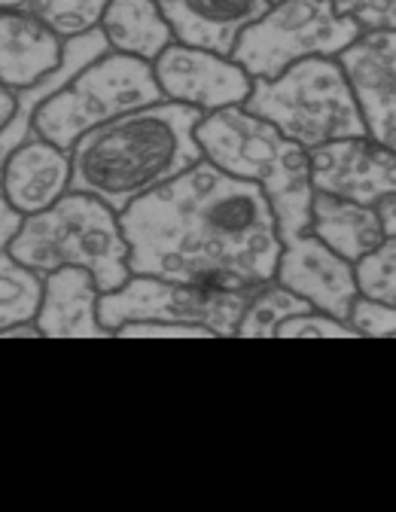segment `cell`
<instances>
[{"mask_svg": "<svg viewBox=\"0 0 396 512\" xmlns=\"http://www.w3.org/2000/svg\"><path fill=\"white\" fill-rule=\"evenodd\" d=\"M131 275L247 293L275 281L284 238L256 183L195 162L119 214Z\"/></svg>", "mask_w": 396, "mask_h": 512, "instance_id": "obj_1", "label": "cell"}, {"mask_svg": "<svg viewBox=\"0 0 396 512\" xmlns=\"http://www.w3.org/2000/svg\"><path fill=\"white\" fill-rule=\"evenodd\" d=\"M202 116L186 104L156 101L101 122L71 147V189L122 214L205 159L195 138Z\"/></svg>", "mask_w": 396, "mask_h": 512, "instance_id": "obj_2", "label": "cell"}, {"mask_svg": "<svg viewBox=\"0 0 396 512\" xmlns=\"http://www.w3.org/2000/svg\"><path fill=\"white\" fill-rule=\"evenodd\" d=\"M195 138L205 159L232 177L256 183L278 217L281 238L311 229V159L308 150L284 132L250 113L244 104L223 107L198 119Z\"/></svg>", "mask_w": 396, "mask_h": 512, "instance_id": "obj_3", "label": "cell"}, {"mask_svg": "<svg viewBox=\"0 0 396 512\" xmlns=\"http://www.w3.org/2000/svg\"><path fill=\"white\" fill-rule=\"evenodd\" d=\"M13 253L40 278L64 266H80L92 272L101 293L131 278V250L119 214L101 199L74 189L64 192L52 208L22 220Z\"/></svg>", "mask_w": 396, "mask_h": 512, "instance_id": "obj_4", "label": "cell"}, {"mask_svg": "<svg viewBox=\"0 0 396 512\" xmlns=\"http://www.w3.org/2000/svg\"><path fill=\"white\" fill-rule=\"evenodd\" d=\"M244 107L269 119L305 150L369 135L363 107L339 58H305L272 80H253Z\"/></svg>", "mask_w": 396, "mask_h": 512, "instance_id": "obj_5", "label": "cell"}, {"mask_svg": "<svg viewBox=\"0 0 396 512\" xmlns=\"http://www.w3.org/2000/svg\"><path fill=\"white\" fill-rule=\"evenodd\" d=\"M165 101L153 64L122 52H104L34 113L31 132L71 150L86 132L128 110Z\"/></svg>", "mask_w": 396, "mask_h": 512, "instance_id": "obj_6", "label": "cell"}, {"mask_svg": "<svg viewBox=\"0 0 396 512\" xmlns=\"http://www.w3.org/2000/svg\"><path fill=\"white\" fill-rule=\"evenodd\" d=\"M363 28L336 0H272L238 37L232 58L253 80H272L305 58H339Z\"/></svg>", "mask_w": 396, "mask_h": 512, "instance_id": "obj_7", "label": "cell"}, {"mask_svg": "<svg viewBox=\"0 0 396 512\" xmlns=\"http://www.w3.org/2000/svg\"><path fill=\"white\" fill-rule=\"evenodd\" d=\"M247 299L250 290L232 293L156 275H131L122 287L101 293L98 317L110 333L135 320H162V324L208 327L217 339H232L238 336Z\"/></svg>", "mask_w": 396, "mask_h": 512, "instance_id": "obj_8", "label": "cell"}, {"mask_svg": "<svg viewBox=\"0 0 396 512\" xmlns=\"http://www.w3.org/2000/svg\"><path fill=\"white\" fill-rule=\"evenodd\" d=\"M153 74L165 101L186 104L202 113L244 104L253 89V77L232 55L198 49L180 40H174L153 61Z\"/></svg>", "mask_w": 396, "mask_h": 512, "instance_id": "obj_9", "label": "cell"}, {"mask_svg": "<svg viewBox=\"0 0 396 512\" xmlns=\"http://www.w3.org/2000/svg\"><path fill=\"white\" fill-rule=\"evenodd\" d=\"M308 159L314 192L372 208L396 192V153L372 135L320 144L308 150Z\"/></svg>", "mask_w": 396, "mask_h": 512, "instance_id": "obj_10", "label": "cell"}, {"mask_svg": "<svg viewBox=\"0 0 396 512\" xmlns=\"http://www.w3.org/2000/svg\"><path fill=\"white\" fill-rule=\"evenodd\" d=\"M275 281L302 296L311 308L348 320L360 299L357 266L326 247L311 229L284 241Z\"/></svg>", "mask_w": 396, "mask_h": 512, "instance_id": "obj_11", "label": "cell"}, {"mask_svg": "<svg viewBox=\"0 0 396 512\" xmlns=\"http://www.w3.org/2000/svg\"><path fill=\"white\" fill-rule=\"evenodd\" d=\"M369 135L396 153V31L360 34L342 55Z\"/></svg>", "mask_w": 396, "mask_h": 512, "instance_id": "obj_12", "label": "cell"}, {"mask_svg": "<svg viewBox=\"0 0 396 512\" xmlns=\"http://www.w3.org/2000/svg\"><path fill=\"white\" fill-rule=\"evenodd\" d=\"M0 192L22 217L52 208L71 192V150L31 135L0 165Z\"/></svg>", "mask_w": 396, "mask_h": 512, "instance_id": "obj_13", "label": "cell"}, {"mask_svg": "<svg viewBox=\"0 0 396 512\" xmlns=\"http://www.w3.org/2000/svg\"><path fill=\"white\" fill-rule=\"evenodd\" d=\"M101 290L92 272L64 266L43 275V293L34 324L43 339H107L113 336L98 317Z\"/></svg>", "mask_w": 396, "mask_h": 512, "instance_id": "obj_14", "label": "cell"}, {"mask_svg": "<svg viewBox=\"0 0 396 512\" xmlns=\"http://www.w3.org/2000/svg\"><path fill=\"white\" fill-rule=\"evenodd\" d=\"M174 40L232 55L238 37L272 7V0H156Z\"/></svg>", "mask_w": 396, "mask_h": 512, "instance_id": "obj_15", "label": "cell"}, {"mask_svg": "<svg viewBox=\"0 0 396 512\" xmlns=\"http://www.w3.org/2000/svg\"><path fill=\"white\" fill-rule=\"evenodd\" d=\"M64 40L52 34L28 7L0 10V83L16 89L34 86L58 68Z\"/></svg>", "mask_w": 396, "mask_h": 512, "instance_id": "obj_16", "label": "cell"}, {"mask_svg": "<svg viewBox=\"0 0 396 512\" xmlns=\"http://www.w3.org/2000/svg\"><path fill=\"white\" fill-rule=\"evenodd\" d=\"M110 52V43L107 37L98 31H89V34H80V37H71L64 40V49H61V61L58 68L49 71L43 80H37L34 86H25V89H16V113L10 119V125L0 132V165L4 159L19 147L25 144L34 132H31V122H34V113L40 110L43 101H49L58 89L68 86L89 61H95L98 55Z\"/></svg>", "mask_w": 396, "mask_h": 512, "instance_id": "obj_17", "label": "cell"}, {"mask_svg": "<svg viewBox=\"0 0 396 512\" xmlns=\"http://www.w3.org/2000/svg\"><path fill=\"white\" fill-rule=\"evenodd\" d=\"M311 232L354 266L387 241L372 205H357L339 196H329V192H314Z\"/></svg>", "mask_w": 396, "mask_h": 512, "instance_id": "obj_18", "label": "cell"}, {"mask_svg": "<svg viewBox=\"0 0 396 512\" xmlns=\"http://www.w3.org/2000/svg\"><path fill=\"white\" fill-rule=\"evenodd\" d=\"M22 220L25 217L0 192V333L19 324H34L43 293V278L13 253V238Z\"/></svg>", "mask_w": 396, "mask_h": 512, "instance_id": "obj_19", "label": "cell"}, {"mask_svg": "<svg viewBox=\"0 0 396 512\" xmlns=\"http://www.w3.org/2000/svg\"><path fill=\"white\" fill-rule=\"evenodd\" d=\"M98 28L113 52L150 64L174 43V31L156 0H110Z\"/></svg>", "mask_w": 396, "mask_h": 512, "instance_id": "obj_20", "label": "cell"}, {"mask_svg": "<svg viewBox=\"0 0 396 512\" xmlns=\"http://www.w3.org/2000/svg\"><path fill=\"white\" fill-rule=\"evenodd\" d=\"M299 311H311V305L302 296H296L293 290H287L284 284L269 281V284L250 290L247 308L238 324V336L241 339H272L284 320Z\"/></svg>", "mask_w": 396, "mask_h": 512, "instance_id": "obj_21", "label": "cell"}, {"mask_svg": "<svg viewBox=\"0 0 396 512\" xmlns=\"http://www.w3.org/2000/svg\"><path fill=\"white\" fill-rule=\"evenodd\" d=\"M110 0H31L28 10L61 40L98 31Z\"/></svg>", "mask_w": 396, "mask_h": 512, "instance_id": "obj_22", "label": "cell"}, {"mask_svg": "<svg viewBox=\"0 0 396 512\" xmlns=\"http://www.w3.org/2000/svg\"><path fill=\"white\" fill-rule=\"evenodd\" d=\"M360 293L396 305V238H387L378 250L357 263Z\"/></svg>", "mask_w": 396, "mask_h": 512, "instance_id": "obj_23", "label": "cell"}, {"mask_svg": "<svg viewBox=\"0 0 396 512\" xmlns=\"http://www.w3.org/2000/svg\"><path fill=\"white\" fill-rule=\"evenodd\" d=\"M275 339H360V333L351 327V320L311 308L287 317L278 327Z\"/></svg>", "mask_w": 396, "mask_h": 512, "instance_id": "obj_24", "label": "cell"}, {"mask_svg": "<svg viewBox=\"0 0 396 512\" xmlns=\"http://www.w3.org/2000/svg\"><path fill=\"white\" fill-rule=\"evenodd\" d=\"M351 327L360 333V339H396V305H387L381 299L363 296L351 308Z\"/></svg>", "mask_w": 396, "mask_h": 512, "instance_id": "obj_25", "label": "cell"}, {"mask_svg": "<svg viewBox=\"0 0 396 512\" xmlns=\"http://www.w3.org/2000/svg\"><path fill=\"white\" fill-rule=\"evenodd\" d=\"M336 4L363 28V34L396 31V0H336Z\"/></svg>", "mask_w": 396, "mask_h": 512, "instance_id": "obj_26", "label": "cell"}, {"mask_svg": "<svg viewBox=\"0 0 396 512\" xmlns=\"http://www.w3.org/2000/svg\"><path fill=\"white\" fill-rule=\"evenodd\" d=\"M113 336H119V339H217L208 327L162 324V320H135V324H122Z\"/></svg>", "mask_w": 396, "mask_h": 512, "instance_id": "obj_27", "label": "cell"}, {"mask_svg": "<svg viewBox=\"0 0 396 512\" xmlns=\"http://www.w3.org/2000/svg\"><path fill=\"white\" fill-rule=\"evenodd\" d=\"M375 214L381 220V229L387 238H396V192H390V196H384L378 205H375Z\"/></svg>", "mask_w": 396, "mask_h": 512, "instance_id": "obj_28", "label": "cell"}, {"mask_svg": "<svg viewBox=\"0 0 396 512\" xmlns=\"http://www.w3.org/2000/svg\"><path fill=\"white\" fill-rule=\"evenodd\" d=\"M13 113H16V92L10 86L0 83V132H4V128L10 125Z\"/></svg>", "mask_w": 396, "mask_h": 512, "instance_id": "obj_29", "label": "cell"}, {"mask_svg": "<svg viewBox=\"0 0 396 512\" xmlns=\"http://www.w3.org/2000/svg\"><path fill=\"white\" fill-rule=\"evenodd\" d=\"M0 339H43V336H40L37 324H19V327H10L0 333Z\"/></svg>", "mask_w": 396, "mask_h": 512, "instance_id": "obj_30", "label": "cell"}, {"mask_svg": "<svg viewBox=\"0 0 396 512\" xmlns=\"http://www.w3.org/2000/svg\"><path fill=\"white\" fill-rule=\"evenodd\" d=\"M31 0H0V10H25Z\"/></svg>", "mask_w": 396, "mask_h": 512, "instance_id": "obj_31", "label": "cell"}]
</instances>
